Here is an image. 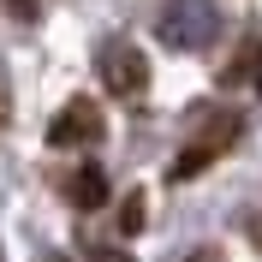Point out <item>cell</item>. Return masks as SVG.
Wrapping results in <instances>:
<instances>
[{"label": "cell", "mask_w": 262, "mask_h": 262, "mask_svg": "<svg viewBox=\"0 0 262 262\" xmlns=\"http://www.w3.org/2000/svg\"><path fill=\"white\" fill-rule=\"evenodd\" d=\"M238 131H245V119L232 114V107H209V114H196V131L179 143V155H173V167H167V179H196L203 167H214L221 155H227L232 143H238Z\"/></svg>", "instance_id": "1"}, {"label": "cell", "mask_w": 262, "mask_h": 262, "mask_svg": "<svg viewBox=\"0 0 262 262\" xmlns=\"http://www.w3.org/2000/svg\"><path fill=\"white\" fill-rule=\"evenodd\" d=\"M155 36H161L167 48H209L214 36H221V12H214V0H167L161 18H155Z\"/></svg>", "instance_id": "2"}, {"label": "cell", "mask_w": 262, "mask_h": 262, "mask_svg": "<svg viewBox=\"0 0 262 262\" xmlns=\"http://www.w3.org/2000/svg\"><path fill=\"white\" fill-rule=\"evenodd\" d=\"M101 137H107V119H101V107L96 101H66L60 114H54V125H48V149H96Z\"/></svg>", "instance_id": "3"}, {"label": "cell", "mask_w": 262, "mask_h": 262, "mask_svg": "<svg viewBox=\"0 0 262 262\" xmlns=\"http://www.w3.org/2000/svg\"><path fill=\"white\" fill-rule=\"evenodd\" d=\"M96 72H101V83H107L114 96H143L149 90V60H143L137 42H107L101 60H96Z\"/></svg>", "instance_id": "4"}, {"label": "cell", "mask_w": 262, "mask_h": 262, "mask_svg": "<svg viewBox=\"0 0 262 262\" xmlns=\"http://www.w3.org/2000/svg\"><path fill=\"white\" fill-rule=\"evenodd\" d=\"M60 196L72 203V209H101L107 203V173L101 167H72V173H60Z\"/></svg>", "instance_id": "5"}, {"label": "cell", "mask_w": 262, "mask_h": 262, "mask_svg": "<svg viewBox=\"0 0 262 262\" xmlns=\"http://www.w3.org/2000/svg\"><path fill=\"white\" fill-rule=\"evenodd\" d=\"M250 72L262 78V30H256V36H245V48L232 54V66L221 72V78H227V83H238V78H250Z\"/></svg>", "instance_id": "6"}, {"label": "cell", "mask_w": 262, "mask_h": 262, "mask_svg": "<svg viewBox=\"0 0 262 262\" xmlns=\"http://www.w3.org/2000/svg\"><path fill=\"white\" fill-rule=\"evenodd\" d=\"M119 227H125V232H137V227H143V196H137V191L125 196V209H119Z\"/></svg>", "instance_id": "7"}, {"label": "cell", "mask_w": 262, "mask_h": 262, "mask_svg": "<svg viewBox=\"0 0 262 262\" xmlns=\"http://www.w3.org/2000/svg\"><path fill=\"white\" fill-rule=\"evenodd\" d=\"M90 262H131V250H114V245H101V250H90Z\"/></svg>", "instance_id": "8"}, {"label": "cell", "mask_w": 262, "mask_h": 262, "mask_svg": "<svg viewBox=\"0 0 262 262\" xmlns=\"http://www.w3.org/2000/svg\"><path fill=\"white\" fill-rule=\"evenodd\" d=\"M6 6H12V18H24V24L36 18V0H6Z\"/></svg>", "instance_id": "9"}, {"label": "cell", "mask_w": 262, "mask_h": 262, "mask_svg": "<svg viewBox=\"0 0 262 262\" xmlns=\"http://www.w3.org/2000/svg\"><path fill=\"white\" fill-rule=\"evenodd\" d=\"M191 262H227V256H221V250H196Z\"/></svg>", "instance_id": "10"}, {"label": "cell", "mask_w": 262, "mask_h": 262, "mask_svg": "<svg viewBox=\"0 0 262 262\" xmlns=\"http://www.w3.org/2000/svg\"><path fill=\"white\" fill-rule=\"evenodd\" d=\"M0 101H6V78H0Z\"/></svg>", "instance_id": "11"}, {"label": "cell", "mask_w": 262, "mask_h": 262, "mask_svg": "<svg viewBox=\"0 0 262 262\" xmlns=\"http://www.w3.org/2000/svg\"><path fill=\"white\" fill-rule=\"evenodd\" d=\"M256 90H262V78H256Z\"/></svg>", "instance_id": "12"}]
</instances>
